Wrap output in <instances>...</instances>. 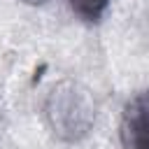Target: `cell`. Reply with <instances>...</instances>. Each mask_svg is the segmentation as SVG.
I'll return each instance as SVG.
<instances>
[{
    "mask_svg": "<svg viewBox=\"0 0 149 149\" xmlns=\"http://www.w3.org/2000/svg\"><path fill=\"white\" fill-rule=\"evenodd\" d=\"M121 149H149V93L135 95L121 112Z\"/></svg>",
    "mask_w": 149,
    "mask_h": 149,
    "instance_id": "1",
    "label": "cell"
},
{
    "mask_svg": "<svg viewBox=\"0 0 149 149\" xmlns=\"http://www.w3.org/2000/svg\"><path fill=\"white\" fill-rule=\"evenodd\" d=\"M112 0H68L70 9L84 21H98Z\"/></svg>",
    "mask_w": 149,
    "mask_h": 149,
    "instance_id": "2",
    "label": "cell"
},
{
    "mask_svg": "<svg viewBox=\"0 0 149 149\" xmlns=\"http://www.w3.org/2000/svg\"><path fill=\"white\" fill-rule=\"evenodd\" d=\"M21 2H26V5H44L47 0H21Z\"/></svg>",
    "mask_w": 149,
    "mask_h": 149,
    "instance_id": "3",
    "label": "cell"
}]
</instances>
